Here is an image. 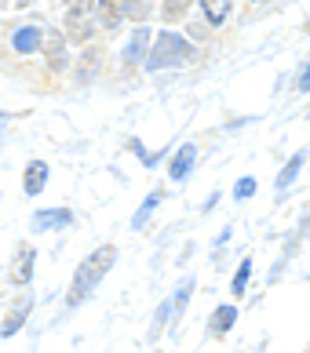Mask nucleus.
Instances as JSON below:
<instances>
[{
    "mask_svg": "<svg viewBox=\"0 0 310 353\" xmlns=\"http://www.w3.org/2000/svg\"><path fill=\"white\" fill-rule=\"evenodd\" d=\"M300 91H310V62L300 66Z\"/></svg>",
    "mask_w": 310,
    "mask_h": 353,
    "instance_id": "5701e85b",
    "label": "nucleus"
},
{
    "mask_svg": "<svg viewBox=\"0 0 310 353\" xmlns=\"http://www.w3.org/2000/svg\"><path fill=\"white\" fill-rule=\"evenodd\" d=\"M157 204H161V193H150V197H146V204L139 208V212H135V219H132V230H143V222L150 219V212H153Z\"/></svg>",
    "mask_w": 310,
    "mask_h": 353,
    "instance_id": "f3484780",
    "label": "nucleus"
},
{
    "mask_svg": "<svg viewBox=\"0 0 310 353\" xmlns=\"http://www.w3.org/2000/svg\"><path fill=\"white\" fill-rule=\"evenodd\" d=\"M307 30H310V22H307Z\"/></svg>",
    "mask_w": 310,
    "mask_h": 353,
    "instance_id": "b1692460",
    "label": "nucleus"
},
{
    "mask_svg": "<svg viewBox=\"0 0 310 353\" xmlns=\"http://www.w3.org/2000/svg\"><path fill=\"white\" fill-rule=\"evenodd\" d=\"M92 15H95V4L92 0H77V4L66 11V41H73V44H84L88 37H92L95 30H92Z\"/></svg>",
    "mask_w": 310,
    "mask_h": 353,
    "instance_id": "7ed1b4c3",
    "label": "nucleus"
},
{
    "mask_svg": "<svg viewBox=\"0 0 310 353\" xmlns=\"http://www.w3.org/2000/svg\"><path fill=\"white\" fill-rule=\"evenodd\" d=\"M113 263H117V248H113V244L95 248V252L84 259V266L77 270V277H73V284H70V299H66V303H70V306H81L84 299L95 292V284L110 273Z\"/></svg>",
    "mask_w": 310,
    "mask_h": 353,
    "instance_id": "f257e3e1",
    "label": "nucleus"
},
{
    "mask_svg": "<svg viewBox=\"0 0 310 353\" xmlns=\"http://www.w3.org/2000/svg\"><path fill=\"white\" fill-rule=\"evenodd\" d=\"M186 8H190V0H164V19H183Z\"/></svg>",
    "mask_w": 310,
    "mask_h": 353,
    "instance_id": "412c9836",
    "label": "nucleus"
},
{
    "mask_svg": "<svg viewBox=\"0 0 310 353\" xmlns=\"http://www.w3.org/2000/svg\"><path fill=\"white\" fill-rule=\"evenodd\" d=\"M33 248L30 244H19V252H15V266H11V281L15 284H30L33 277Z\"/></svg>",
    "mask_w": 310,
    "mask_h": 353,
    "instance_id": "39448f33",
    "label": "nucleus"
},
{
    "mask_svg": "<svg viewBox=\"0 0 310 353\" xmlns=\"http://www.w3.org/2000/svg\"><path fill=\"white\" fill-rule=\"evenodd\" d=\"M234 321H238V310H234V306H219V310L212 313V321H209V332H212L215 339H223V335H230Z\"/></svg>",
    "mask_w": 310,
    "mask_h": 353,
    "instance_id": "9d476101",
    "label": "nucleus"
},
{
    "mask_svg": "<svg viewBox=\"0 0 310 353\" xmlns=\"http://www.w3.org/2000/svg\"><path fill=\"white\" fill-rule=\"evenodd\" d=\"M193 161H197V146H179V153L172 157V168H168V175H172V182H183L186 175H190V168H193Z\"/></svg>",
    "mask_w": 310,
    "mask_h": 353,
    "instance_id": "20e7f679",
    "label": "nucleus"
},
{
    "mask_svg": "<svg viewBox=\"0 0 310 353\" xmlns=\"http://www.w3.org/2000/svg\"><path fill=\"white\" fill-rule=\"evenodd\" d=\"M124 19V0H99V22L102 30H117Z\"/></svg>",
    "mask_w": 310,
    "mask_h": 353,
    "instance_id": "1a4fd4ad",
    "label": "nucleus"
},
{
    "mask_svg": "<svg viewBox=\"0 0 310 353\" xmlns=\"http://www.w3.org/2000/svg\"><path fill=\"white\" fill-rule=\"evenodd\" d=\"M0 132H4V128H0Z\"/></svg>",
    "mask_w": 310,
    "mask_h": 353,
    "instance_id": "393cba45",
    "label": "nucleus"
},
{
    "mask_svg": "<svg viewBox=\"0 0 310 353\" xmlns=\"http://www.w3.org/2000/svg\"><path fill=\"white\" fill-rule=\"evenodd\" d=\"M252 193H255V182H252V179H241L238 190H234V197H238V201H249Z\"/></svg>",
    "mask_w": 310,
    "mask_h": 353,
    "instance_id": "4be33fe9",
    "label": "nucleus"
},
{
    "mask_svg": "<svg viewBox=\"0 0 310 353\" xmlns=\"http://www.w3.org/2000/svg\"><path fill=\"white\" fill-rule=\"evenodd\" d=\"M44 186H48V164H44V161H33L30 168H26V179H22L26 197H37Z\"/></svg>",
    "mask_w": 310,
    "mask_h": 353,
    "instance_id": "423d86ee",
    "label": "nucleus"
},
{
    "mask_svg": "<svg viewBox=\"0 0 310 353\" xmlns=\"http://www.w3.org/2000/svg\"><path fill=\"white\" fill-rule=\"evenodd\" d=\"M249 277H252V259H244L234 273V295H244V288H249Z\"/></svg>",
    "mask_w": 310,
    "mask_h": 353,
    "instance_id": "6ab92c4d",
    "label": "nucleus"
},
{
    "mask_svg": "<svg viewBox=\"0 0 310 353\" xmlns=\"http://www.w3.org/2000/svg\"><path fill=\"white\" fill-rule=\"evenodd\" d=\"M11 44H15L19 55H30V51L41 48V30H37V26H19L15 37H11Z\"/></svg>",
    "mask_w": 310,
    "mask_h": 353,
    "instance_id": "6e6552de",
    "label": "nucleus"
},
{
    "mask_svg": "<svg viewBox=\"0 0 310 353\" xmlns=\"http://www.w3.org/2000/svg\"><path fill=\"white\" fill-rule=\"evenodd\" d=\"M168 317H172V299H168V303H161V310H157V317H153V328H150V339H157V335L164 332V324H168Z\"/></svg>",
    "mask_w": 310,
    "mask_h": 353,
    "instance_id": "aec40b11",
    "label": "nucleus"
},
{
    "mask_svg": "<svg viewBox=\"0 0 310 353\" xmlns=\"http://www.w3.org/2000/svg\"><path fill=\"white\" fill-rule=\"evenodd\" d=\"M124 15L135 19V22H143L150 15V0H124Z\"/></svg>",
    "mask_w": 310,
    "mask_h": 353,
    "instance_id": "a211bd4d",
    "label": "nucleus"
},
{
    "mask_svg": "<svg viewBox=\"0 0 310 353\" xmlns=\"http://www.w3.org/2000/svg\"><path fill=\"white\" fill-rule=\"evenodd\" d=\"M48 70H55V73L66 70V48H62V41L48 44Z\"/></svg>",
    "mask_w": 310,
    "mask_h": 353,
    "instance_id": "ddd939ff",
    "label": "nucleus"
},
{
    "mask_svg": "<svg viewBox=\"0 0 310 353\" xmlns=\"http://www.w3.org/2000/svg\"><path fill=\"white\" fill-rule=\"evenodd\" d=\"M303 161H307L303 153H296V157H292V161H289V168H285V172L278 175V190H285V186H292V182H296V175H300V168H303Z\"/></svg>",
    "mask_w": 310,
    "mask_h": 353,
    "instance_id": "4468645a",
    "label": "nucleus"
},
{
    "mask_svg": "<svg viewBox=\"0 0 310 353\" xmlns=\"http://www.w3.org/2000/svg\"><path fill=\"white\" fill-rule=\"evenodd\" d=\"M26 313H30V303H26V306H19V310H11V313H8V321H4V328H0V335H15V332L22 328Z\"/></svg>",
    "mask_w": 310,
    "mask_h": 353,
    "instance_id": "dca6fc26",
    "label": "nucleus"
},
{
    "mask_svg": "<svg viewBox=\"0 0 310 353\" xmlns=\"http://www.w3.org/2000/svg\"><path fill=\"white\" fill-rule=\"evenodd\" d=\"M70 222H73V212H66V208H59V212H37L33 230L44 233V230H55V226H70Z\"/></svg>",
    "mask_w": 310,
    "mask_h": 353,
    "instance_id": "0eeeda50",
    "label": "nucleus"
},
{
    "mask_svg": "<svg viewBox=\"0 0 310 353\" xmlns=\"http://www.w3.org/2000/svg\"><path fill=\"white\" fill-rule=\"evenodd\" d=\"M190 292H193V277H186L183 284H179V292H175V303H172V324H175V317L186 310V303H190Z\"/></svg>",
    "mask_w": 310,
    "mask_h": 353,
    "instance_id": "2eb2a0df",
    "label": "nucleus"
},
{
    "mask_svg": "<svg viewBox=\"0 0 310 353\" xmlns=\"http://www.w3.org/2000/svg\"><path fill=\"white\" fill-rule=\"evenodd\" d=\"M146 41H150V30L143 26V30H135V37H132V41H128V48H124V59H128V62H143Z\"/></svg>",
    "mask_w": 310,
    "mask_h": 353,
    "instance_id": "9b49d317",
    "label": "nucleus"
},
{
    "mask_svg": "<svg viewBox=\"0 0 310 353\" xmlns=\"http://www.w3.org/2000/svg\"><path fill=\"white\" fill-rule=\"evenodd\" d=\"M201 11L209 15L212 26H219V22L230 15V0H201Z\"/></svg>",
    "mask_w": 310,
    "mask_h": 353,
    "instance_id": "f8f14e48",
    "label": "nucleus"
},
{
    "mask_svg": "<svg viewBox=\"0 0 310 353\" xmlns=\"http://www.w3.org/2000/svg\"><path fill=\"white\" fill-rule=\"evenodd\" d=\"M186 62H193V48L183 41L179 33L164 30L157 37V44H153L150 59H146V70H168V66H186Z\"/></svg>",
    "mask_w": 310,
    "mask_h": 353,
    "instance_id": "f03ea898",
    "label": "nucleus"
}]
</instances>
